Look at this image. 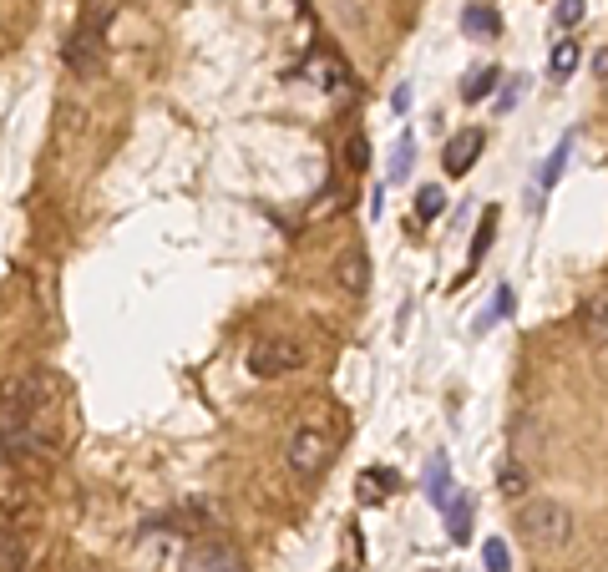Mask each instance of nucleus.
I'll use <instances>...</instances> for the list:
<instances>
[{"label": "nucleus", "mask_w": 608, "mask_h": 572, "mask_svg": "<svg viewBox=\"0 0 608 572\" xmlns=\"http://www.w3.org/2000/svg\"><path fill=\"white\" fill-rule=\"evenodd\" d=\"M517 537L527 547H538V552H553V547H568L573 537V512L553 497H532L517 507Z\"/></svg>", "instance_id": "nucleus-1"}, {"label": "nucleus", "mask_w": 608, "mask_h": 572, "mask_svg": "<svg viewBox=\"0 0 608 572\" xmlns=\"http://www.w3.org/2000/svg\"><path fill=\"white\" fill-rule=\"evenodd\" d=\"M107 16H112L107 0H92L87 16L76 21V31L66 36V46H61V66H66L71 76H97V66H102V26H107Z\"/></svg>", "instance_id": "nucleus-2"}, {"label": "nucleus", "mask_w": 608, "mask_h": 572, "mask_svg": "<svg viewBox=\"0 0 608 572\" xmlns=\"http://www.w3.org/2000/svg\"><path fill=\"white\" fill-rule=\"evenodd\" d=\"M0 405L16 416H51L56 411V380L46 370H26L0 385Z\"/></svg>", "instance_id": "nucleus-3"}, {"label": "nucleus", "mask_w": 608, "mask_h": 572, "mask_svg": "<svg viewBox=\"0 0 608 572\" xmlns=\"http://www.w3.org/2000/svg\"><path fill=\"white\" fill-rule=\"evenodd\" d=\"M284 461H289V471L304 476V481L325 476V466L335 461V441H330V431H320V426H299V431L289 436V446H284Z\"/></svg>", "instance_id": "nucleus-4"}, {"label": "nucleus", "mask_w": 608, "mask_h": 572, "mask_svg": "<svg viewBox=\"0 0 608 572\" xmlns=\"http://www.w3.org/2000/svg\"><path fill=\"white\" fill-rule=\"evenodd\" d=\"M299 365H304V350H299L294 340H279V335H269V340H259V345L249 350V370H254L259 380L289 375V370H299Z\"/></svg>", "instance_id": "nucleus-5"}, {"label": "nucleus", "mask_w": 608, "mask_h": 572, "mask_svg": "<svg viewBox=\"0 0 608 572\" xmlns=\"http://www.w3.org/2000/svg\"><path fill=\"white\" fill-rule=\"evenodd\" d=\"M183 572H249V562L228 542H198L183 552Z\"/></svg>", "instance_id": "nucleus-6"}, {"label": "nucleus", "mask_w": 608, "mask_h": 572, "mask_svg": "<svg viewBox=\"0 0 608 572\" xmlns=\"http://www.w3.org/2000/svg\"><path fill=\"white\" fill-rule=\"evenodd\" d=\"M482 147H487L482 127H467V132H456V137H451V142L441 147V168H446L451 178L472 173V168H477V157H482Z\"/></svg>", "instance_id": "nucleus-7"}, {"label": "nucleus", "mask_w": 608, "mask_h": 572, "mask_svg": "<svg viewBox=\"0 0 608 572\" xmlns=\"http://www.w3.org/2000/svg\"><path fill=\"white\" fill-rule=\"evenodd\" d=\"M441 517H446V537H451V542H467V537H472V497L462 492V486L446 497Z\"/></svg>", "instance_id": "nucleus-8"}, {"label": "nucleus", "mask_w": 608, "mask_h": 572, "mask_svg": "<svg viewBox=\"0 0 608 572\" xmlns=\"http://www.w3.org/2000/svg\"><path fill=\"white\" fill-rule=\"evenodd\" d=\"M568 152H573V137H563V142L553 147V157L538 168V183H532V203H527V208H543V193H553V183L563 178V162H568Z\"/></svg>", "instance_id": "nucleus-9"}, {"label": "nucleus", "mask_w": 608, "mask_h": 572, "mask_svg": "<svg viewBox=\"0 0 608 572\" xmlns=\"http://www.w3.org/2000/svg\"><path fill=\"white\" fill-rule=\"evenodd\" d=\"M462 31L477 36V41H492L502 31V21H497V11L487 6V0H467V6H462Z\"/></svg>", "instance_id": "nucleus-10"}, {"label": "nucleus", "mask_w": 608, "mask_h": 572, "mask_svg": "<svg viewBox=\"0 0 608 572\" xmlns=\"http://www.w3.org/2000/svg\"><path fill=\"white\" fill-rule=\"evenodd\" d=\"M451 492H456V481H451V466H446V456L436 451V456L426 461V502H431V507L441 512Z\"/></svg>", "instance_id": "nucleus-11"}, {"label": "nucleus", "mask_w": 608, "mask_h": 572, "mask_svg": "<svg viewBox=\"0 0 608 572\" xmlns=\"http://www.w3.org/2000/svg\"><path fill=\"white\" fill-rule=\"evenodd\" d=\"M0 567L6 572L26 567V542H21V527H11V517H0Z\"/></svg>", "instance_id": "nucleus-12"}, {"label": "nucleus", "mask_w": 608, "mask_h": 572, "mask_svg": "<svg viewBox=\"0 0 608 572\" xmlns=\"http://www.w3.org/2000/svg\"><path fill=\"white\" fill-rule=\"evenodd\" d=\"M411 168H416V137H411V132H401V142H396V152H391V168H386V188L406 183V178H411Z\"/></svg>", "instance_id": "nucleus-13"}, {"label": "nucleus", "mask_w": 608, "mask_h": 572, "mask_svg": "<svg viewBox=\"0 0 608 572\" xmlns=\"http://www.w3.org/2000/svg\"><path fill=\"white\" fill-rule=\"evenodd\" d=\"M340 284H345L350 294H365V289H370V264H365V249H345V259H340Z\"/></svg>", "instance_id": "nucleus-14"}, {"label": "nucleus", "mask_w": 608, "mask_h": 572, "mask_svg": "<svg viewBox=\"0 0 608 572\" xmlns=\"http://www.w3.org/2000/svg\"><path fill=\"white\" fill-rule=\"evenodd\" d=\"M578 61H583V46H578V41H558L553 56H548V76H553V81H568V76L578 71Z\"/></svg>", "instance_id": "nucleus-15"}, {"label": "nucleus", "mask_w": 608, "mask_h": 572, "mask_svg": "<svg viewBox=\"0 0 608 572\" xmlns=\"http://www.w3.org/2000/svg\"><path fill=\"white\" fill-rule=\"evenodd\" d=\"M512 309H517V294H512V284H502V289H497V299H492V309H482V314L472 319V335H487L492 324H497L502 314H512Z\"/></svg>", "instance_id": "nucleus-16"}, {"label": "nucleus", "mask_w": 608, "mask_h": 572, "mask_svg": "<svg viewBox=\"0 0 608 572\" xmlns=\"http://www.w3.org/2000/svg\"><path fill=\"white\" fill-rule=\"evenodd\" d=\"M497 492H502V497H512V502H517V497H527V466H522V461H507V466L497 471Z\"/></svg>", "instance_id": "nucleus-17"}, {"label": "nucleus", "mask_w": 608, "mask_h": 572, "mask_svg": "<svg viewBox=\"0 0 608 572\" xmlns=\"http://www.w3.org/2000/svg\"><path fill=\"white\" fill-rule=\"evenodd\" d=\"M497 81H502V71H497V66H482V71L467 81V87H462V102H487Z\"/></svg>", "instance_id": "nucleus-18"}, {"label": "nucleus", "mask_w": 608, "mask_h": 572, "mask_svg": "<svg viewBox=\"0 0 608 572\" xmlns=\"http://www.w3.org/2000/svg\"><path fill=\"white\" fill-rule=\"evenodd\" d=\"M492 233H497V208H487V213H482V223H477V238H472V269L487 259V249H492Z\"/></svg>", "instance_id": "nucleus-19"}, {"label": "nucleus", "mask_w": 608, "mask_h": 572, "mask_svg": "<svg viewBox=\"0 0 608 572\" xmlns=\"http://www.w3.org/2000/svg\"><path fill=\"white\" fill-rule=\"evenodd\" d=\"M380 492H396V471H365L360 476V497L380 502Z\"/></svg>", "instance_id": "nucleus-20"}, {"label": "nucleus", "mask_w": 608, "mask_h": 572, "mask_svg": "<svg viewBox=\"0 0 608 572\" xmlns=\"http://www.w3.org/2000/svg\"><path fill=\"white\" fill-rule=\"evenodd\" d=\"M441 208H446V193H441L436 183L416 193V218H426V223H431V218H441Z\"/></svg>", "instance_id": "nucleus-21"}, {"label": "nucleus", "mask_w": 608, "mask_h": 572, "mask_svg": "<svg viewBox=\"0 0 608 572\" xmlns=\"http://www.w3.org/2000/svg\"><path fill=\"white\" fill-rule=\"evenodd\" d=\"M482 562H487V572H507V567H512L507 542H502V537H487V542H482Z\"/></svg>", "instance_id": "nucleus-22"}, {"label": "nucleus", "mask_w": 608, "mask_h": 572, "mask_svg": "<svg viewBox=\"0 0 608 572\" xmlns=\"http://www.w3.org/2000/svg\"><path fill=\"white\" fill-rule=\"evenodd\" d=\"M553 21H558L563 31H573V26L583 21V0H558V6H553Z\"/></svg>", "instance_id": "nucleus-23"}, {"label": "nucleus", "mask_w": 608, "mask_h": 572, "mask_svg": "<svg viewBox=\"0 0 608 572\" xmlns=\"http://www.w3.org/2000/svg\"><path fill=\"white\" fill-rule=\"evenodd\" d=\"M350 168L355 173L370 168V142H365V132H350Z\"/></svg>", "instance_id": "nucleus-24"}, {"label": "nucleus", "mask_w": 608, "mask_h": 572, "mask_svg": "<svg viewBox=\"0 0 608 572\" xmlns=\"http://www.w3.org/2000/svg\"><path fill=\"white\" fill-rule=\"evenodd\" d=\"M522 102V76H512V87H502V97H497V112H512Z\"/></svg>", "instance_id": "nucleus-25"}, {"label": "nucleus", "mask_w": 608, "mask_h": 572, "mask_svg": "<svg viewBox=\"0 0 608 572\" xmlns=\"http://www.w3.org/2000/svg\"><path fill=\"white\" fill-rule=\"evenodd\" d=\"M391 107H396V112H406V107H411V87H396V97H391Z\"/></svg>", "instance_id": "nucleus-26"}, {"label": "nucleus", "mask_w": 608, "mask_h": 572, "mask_svg": "<svg viewBox=\"0 0 608 572\" xmlns=\"http://www.w3.org/2000/svg\"><path fill=\"white\" fill-rule=\"evenodd\" d=\"M593 71H598V76H608V46H603V51L593 56Z\"/></svg>", "instance_id": "nucleus-27"}, {"label": "nucleus", "mask_w": 608, "mask_h": 572, "mask_svg": "<svg viewBox=\"0 0 608 572\" xmlns=\"http://www.w3.org/2000/svg\"><path fill=\"white\" fill-rule=\"evenodd\" d=\"M11 461V451H6V436H0V466H6Z\"/></svg>", "instance_id": "nucleus-28"}]
</instances>
